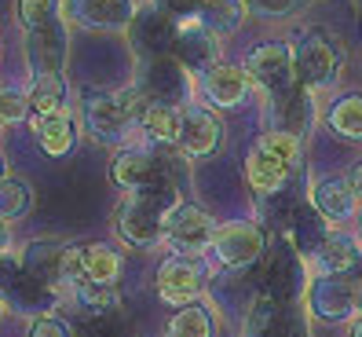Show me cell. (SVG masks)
I'll use <instances>...</instances> for the list:
<instances>
[{
    "label": "cell",
    "instance_id": "cell-33",
    "mask_svg": "<svg viewBox=\"0 0 362 337\" xmlns=\"http://www.w3.org/2000/svg\"><path fill=\"white\" fill-rule=\"evenodd\" d=\"M249 11H257L264 18H293V15H300L311 0H245Z\"/></svg>",
    "mask_w": 362,
    "mask_h": 337
},
{
    "label": "cell",
    "instance_id": "cell-28",
    "mask_svg": "<svg viewBox=\"0 0 362 337\" xmlns=\"http://www.w3.org/2000/svg\"><path fill=\"white\" fill-rule=\"evenodd\" d=\"M326 121L337 136L344 139H362V96H340L326 110Z\"/></svg>",
    "mask_w": 362,
    "mask_h": 337
},
{
    "label": "cell",
    "instance_id": "cell-6",
    "mask_svg": "<svg viewBox=\"0 0 362 337\" xmlns=\"http://www.w3.org/2000/svg\"><path fill=\"white\" fill-rule=\"evenodd\" d=\"M264 246H267V239L252 220H230V224L216 227L209 257L227 271H245L264 257Z\"/></svg>",
    "mask_w": 362,
    "mask_h": 337
},
{
    "label": "cell",
    "instance_id": "cell-5",
    "mask_svg": "<svg viewBox=\"0 0 362 337\" xmlns=\"http://www.w3.org/2000/svg\"><path fill=\"white\" fill-rule=\"evenodd\" d=\"M26 62H30V77L45 81V77H62L70 62V30H66V15L52 18V23L37 26L26 33Z\"/></svg>",
    "mask_w": 362,
    "mask_h": 337
},
{
    "label": "cell",
    "instance_id": "cell-1",
    "mask_svg": "<svg viewBox=\"0 0 362 337\" xmlns=\"http://www.w3.org/2000/svg\"><path fill=\"white\" fill-rule=\"evenodd\" d=\"M176 202L180 198L173 195V187H154V191L124 195V202L114 213L117 239L132 249H154L158 242H165V220H168Z\"/></svg>",
    "mask_w": 362,
    "mask_h": 337
},
{
    "label": "cell",
    "instance_id": "cell-11",
    "mask_svg": "<svg viewBox=\"0 0 362 337\" xmlns=\"http://www.w3.org/2000/svg\"><path fill=\"white\" fill-rule=\"evenodd\" d=\"M129 40L139 55V62L151 59H165L176 55V40H180V23L168 18L165 11H158L154 4H146L143 11H136L132 26H129Z\"/></svg>",
    "mask_w": 362,
    "mask_h": 337
},
{
    "label": "cell",
    "instance_id": "cell-18",
    "mask_svg": "<svg viewBox=\"0 0 362 337\" xmlns=\"http://www.w3.org/2000/svg\"><path fill=\"white\" fill-rule=\"evenodd\" d=\"M220 55V37L209 33L198 18H183L180 23V40H176V59L183 62L187 70H198V77L205 70L216 67Z\"/></svg>",
    "mask_w": 362,
    "mask_h": 337
},
{
    "label": "cell",
    "instance_id": "cell-31",
    "mask_svg": "<svg viewBox=\"0 0 362 337\" xmlns=\"http://www.w3.org/2000/svg\"><path fill=\"white\" fill-rule=\"evenodd\" d=\"M77 337H124V326L117 319V312H103V315H84Z\"/></svg>",
    "mask_w": 362,
    "mask_h": 337
},
{
    "label": "cell",
    "instance_id": "cell-34",
    "mask_svg": "<svg viewBox=\"0 0 362 337\" xmlns=\"http://www.w3.org/2000/svg\"><path fill=\"white\" fill-rule=\"evenodd\" d=\"M26 118H33L30 114V99L23 92H4V88H0V121H4V125H18Z\"/></svg>",
    "mask_w": 362,
    "mask_h": 337
},
{
    "label": "cell",
    "instance_id": "cell-42",
    "mask_svg": "<svg viewBox=\"0 0 362 337\" xmlns=\"http://www.w3.org/2000/svg\"><path fill=\"white\" fill-rule=\"evenodd\" d=\"M0 129H4V121H0Z\"/></svg>",
    "mask_w": 362,
    "mask_h": 337
},
{
    "label": "cell",
    "instance_id": "cell-24",
    "mask_svg": "<svg viewBox=\"0 0 362 337\" xmlns=\"http://www.w3.org/2000/svg\"><path fill=\"white\" fill-rule=\"evenodd\" d=\"M245 11H249L245 0H205L198 11V23L216 37H230L245 23Z\"/></svg>",
    "mask_w": 362,
    "mask_h": 337
},
{
    "label": "cell",
    "instance_id": "cell-9",
    "mask_svg": "<svg viewBox=\"0 0 362 337\" xmlns=\"http://www.w3.org/2000/svg\"><path fill=\"white\" fill-rule=\"evenodd\" d=\"M136 88L143 92L146 103H165V107H180L190 96V70L176 55H165V59H151V62H139V81Z\"/></svg>",
    "mask_w": 362,
    "mask_h": 337
},
{
    "label": "cell",
    "instance_id": "cell-20",
    "mask_svg": "<svg viewBox=\"0 0 362 337\" xmlns=\"http://www.w3.org/2000/svg\"><path fill=\"white\" fill-rule=\"evenodd\" d=\"M289 173H293V165H286L279 154H271L260 143L245 154V180L257 195H279L289 183Z\"/></svg>",
    "mask_w": 362,
    "mask_h": 337
},
{
    "label": "cell",
    "instance_id": "cell-4",
    "mask_svg": "<svg viewBox=\"0 0 362 337\" xmlns=\"http://www.w3.org/2000/svg\"><path fill=\"white\" fill-rule=\"evenodd\" d=\"M293 55H296V77H300V84L311 88V92L333 84L337 74H340V48H337V40L322 30H308V33L296 37Z\"/></svg>",
    "mask_w": 362,
    "mask_h": 337
},
{
    "label": "cell",
    "instance_id": "cell-15",
    "mask_svg": "<svg viewBox=\"0 0 362 337\" xmlns=\"http://www.w3.org/2000/svg\"><path fill=\"white\" fill-rule=\"evenodd\" d=\"M110 176L124 195L154 191V187H173L168 176H165V168H161V161H158V154H151L146 147H129V151H121L114 158Z\"/></svg>",
    "mask_w": 362,
    "mask_h": 337
},
{
    "label": "cell",
    "instance_id": "cell-19",
    "mask_svg": "<svg viewBox=\"0 0 362 337\" xmlns=\"http://www.w3.org/2000/svg\"><path fill=\"white\" fill-rule=\"evenodd\" d=\"M311 205L318 209V217H322L326 224H344L355 217V191H351V183L348 180H340V176H322V180H315L311 183Z\"/></svg>",
    "mask_w": 362,
    "mask_h": 337
},
{
    "label": "cell",
    "instance_id": "cell-7",
    "mask_svg": "<svg viewBox=\"0 0 362 337\" xmlns=\"http://www.w3.org/2000/svg\"><path fill=\"white\" fill-rule=\"evenodd\" d=\"M70 253H74V246L59 242V239H33L18 253V268H23V275H30L40 286H48L52 293H59V290L74 286L70 282Z\"/></svg>",
    "mask_w": 362,
    "mask_h": 337
},
{
    "label": "cell",
    "instance_id": "cell-2",
    "mask_svg": "<svg viewBox=\"0 0 362 337\" xmlns=\"http://www.w3.org/2000/svg\"><path fill=\"white\" fill-rule=\"evenodd\" d=\"M143 107L146 99L136 84L121 92H92L81 103V125L99 143H129V136L139 129Z\"/></svg>",
    "mask_w": 362,
    "mask_h": 337
},
{
    "label": "cell",
    "instance_id": "cell-26",
    "mask_svg": "<svg viewBox=\"0 0 362 337\" xmlns=\"http://www.w3.org/2000/svg\"><path fill=\"white\" fill-rule=\"evenodd\" d=\"M84 279L95 286H114L121 279V253L106 242L84 246Z\"/></svg>",
    "mask_w": 362,
    "mask_h": 337
},
{
    "label": "cell",
    "instance_id": "cell-37",
    "mask_svg": "<svg viewBox=\"0 0 362 337\" xmlns=\"http://www.w3.org/2000/svg\"><path fill=\"white\" fill-rule=\"evenodd\" d=\"M348 183H351L355 198H362V161H355V165H351V173H348Z\"/></svg>",
    "mask_w": 362,
    "mask_h": 337
},
{
    "label": "cell",
    "instance_id": "cell-12",
    "mask_svg": "<svg viewBox=\"0 0 362 337\" xmlns=\"http://www.w3.org/2000/svg\"><path fill=\"white\" fill-rule=\"evenodd\" d=\"M264 125H267V132H286V136L304 139L315 125V92L296 84V88L282 96H271L267 110H264Z\"/></svg>",
    "mask_w": 362,
    "mask_h": 337
},
{
    "label": "cell",
    "instance_id": "cell-29",
    "mask_svg": "<svg viewBox=\"0 0 362 337\" xmlns=\"http://www.w3.org/2000/svg\"><path fill=\"white\" fill-rule=\"evenodd\" d=\"M165 337H212V312L202 304L176 308V315L168 319Z\"/></svg>",
    "mask_w": 362,
    "mask_h": 337
},
{
    "label": "cell",
    "instance_id": "cell-23",
    "mask_svg": "<svg viewBox=\"0 0 362 337\" xmlns=\"http://www.w3.org/2000/svg\"><path fill=\"white\" fill-rule=\"evenodd\" d=\"M180 125H183V110L180 107H165V103H146L139 114V132L151 143H180Z\"/></svg>",
    "mask_w": 362,
    "mask_h": 337
},
{
    "label": "cell",
    "instance_id": "cell-38",
    "mask_svg": "<svg viewBox=\"0 0 362 337\" xmlns=\"http://www.w3.org/2000/svg\"><path fill=\"white\" fill-rule=\"evenodd\" d=\"M0 180H8V158H4V151H0Z\"/></svg>",
    "mask_w": 362,
    "mask_h": 337
},
{
    "label": "cell",
    "instance_id": "cell-35",
    "mask_svg": "<svg viewBox=\"0 0 362 337\" xmlns=\"http://www.w3.org/2000/svg\"><path fill=\"white\" fill-rule=\"evenodd\" d=\"M26 337H74V330L66 326V319H59L55 312H40V315H33Z\"/></svg>",
    "mask_w": 362,
    "mask_h": 337
},
{
    "label": "cell",
    "instance_id": "cell-8",
    "mask_svg": "<svg viewBox=\"0 0 362 337\" xmlns=\"http://www.w3.org/2000/svg\"><path fill=\"white\" fill-rule=\"evenodd\" d=\"M212 239H216V224L194 202H176L173 213L165 220V242H173V249L180 257H202V253L212 249Z\"/></svg>",
    "mask_w": 362,
    "mask_h": 337
},
{
    "label": "cell",
    "instance_id": "cell-22",
    "mask_svg": "<svg viewBox=\"0 0 362 337\" xmlns=\"http://www.w3.org/2000/svg\"><path fill=\"white\" fill-rule=\"evenodd\" d=\"M358 257H362V246H358V239H351V235H326L322 242H318V249H315V268L322 271V275H348V271L358 264Z\"/></svg>",
    "mask_w": 362,
    "mask_h": 337
},
{
    "label": "cell",
    "instance_id": "cell-16",
    "mask_svg": "<svg viewBox=\"0 0 362 337\" xmlns=\"http://www.w3.org/2000/svg\"><path fill=\"white\" fill-rule=\"evenodd\" d=\"M198 88H202V96L212 103V107L230 110V107H242V103L249 99L252 77H249L245 67H238V62H216L212 70H205L198 77Z\"/></svg>",
    "mask_w": 362,
    "mask_h": 337
},
{
    "label": "cell",
    "instance_id": "cell-14",
    "mask_svg": "<svg viewBox=\"0 0 362 337\" xmlns=\"http://www.w3.org/2000/svg\"><path fill=\"white\" fill-rule=\"evenodd\" d=\"M62 15L84 30L129 33L132 18H136V0H66Z\"/></svg>",
    "mask_w": 362,
    "mask_h": 337
},
{
    "label": "cell",
    "instance_id": "cell-21",
    "mask_svg": "<svg viewBox=\"0 0 362 337\" xmlns=\"http://www.w3.org/2000/svg\"><path fill=\"white\" fill-rule=\"evenodd\" d=\"M33 132H37V143L40 151H45L48 158H66L74 147H77V132H81V121L62 110L55 118H45V121H33Z\"/></svg>",
    "mask_w": 362,
    "mask_h": 337
},
{
    "label": "cell",
    "instance_id": "cell-3",
    "mask_svg": "<svg viewBox=\"0 0 362 337\" xmlns=\"http://www.w3.org/2000/svg\"><path fill=\"white\" fill-rule=\"evenodd\" d=\"M242 67L249 70L252 84H260V88L271 96H282L289 88H296L300 84V77H296V55H293V45H286V40H264V45H257Z\"/></svg>",
    "mask_w": 362,
    "mask_h": 337
},
{
    "label": "cell",
    "instance_id": "cell-41",
    "mask_svg": "<svg viewBox=\"0 0 362 337\" xmlns=\"http://www.w3.org/2000/svg\"><path fill=\"white\" fill-rule=\"evenodd\" d=\"M358 242H362V217H358Z\"/></svg>",
    "mask_w": 362,
    "mask_h": 337
},
{
    "label": "cell",
    "instance_id": "cell-30",
    "mask_svg": "<svg viewBox=\"0 0 362 337\" xmlns=\"http://www.w3.org/2000/svg\"><path fill=\"white\" fill-rule=\"evenodd\" d=\"M59 15H62V0H18V23H23L26 33L52 23Z\"/></svg>",
    "mask_w": 362,
    "mask_h": 337
},
{
    "label": "cell",
    "instance_id": "cell-39",
    "mask_svg": "<svg viewBox=\"0 0 362 337\" xmlns=\"http://www.w3.org/2000/svg\"><path fill=\"white\" fill-rule=\"evenodd\" d=\"M351 337H362V319H355V323H351Z\"/></svg>",
    "mask_w": 362,
    "mask_h": 337
},
{
    "label": "cell",
    "instance_id": "cell-13",
    "mask_svg": "<svg viewBox=\"0 0 362 337\" xmlns=\"http://www.w3.org/2000/svg\"><path fill=\"white\" fill-rule=\"evenodd\" d=\"M205 293V268L194 257H168L158 268V297L187 308V304H198V297Z\"/></svg>",
    "mask_w": 362,
    "mask_h": 337
},
{
    "label": "cell",
    "instance_id": "cell-27",
    "mask_svg": "<svg viewBox=\"0 0 362 337\" xmlns=\"http://www.w3.org/2000/svg\"><path fill=\"white\" fill-rule=\"evenodd\" d=\"M33 209V187L18 176L0 180V224H15Z\"/></svg>",
    "mask_w": 362,
    "mask_h": 337
},
{
    "label": "cell",
    "instance_id": "cell-36",
    "mask_svg": "<svg viewBox=\"0 0 362 337\" xmlns=\"http://www.w3.org/2000/svg\"><path fill=\"white\" fill-rule=\"evenodd\" d=\"M151 4H154L158 11H165L168 18L183 23V18H198V11H202L205 0H151Z\"/></svg>",
    "mask_w": 362,
    "mask_h": 337
},
{
    "label": "cell",
    "instance_id": "cell-32",
    "mask_svg": "<svg viewBox=\"0 0 362 337\" xmlns=\"http://www.w3.org/2000/svg\"><path fill=\"white\" fill-rule=\"evenodd\" d=\"M257 143L267 147L271 154H279L286 165H293V168L300 165V154H304V151H300V139H296V136H286V132H264Z\"/></svg>",
    "mask_w": 362,
    "mask_h": 337
},
{
    "label": "cell",
    "instance_id": "cell-10",
    "mask_svg": "<svg viewBox=\"0 0 362 337\" xmlns=\"http://www.w3.org/2000/svg\"><path fill=\"white\" fill-rule=\"evenodd\" d=\"M308 312L322 323H348L362 312V290L344 275H318L308 286Z\"/></svg>",
    "mask_w": 362,
    "mask_h": 337
},
{
    "label": "cell",
    "instance_id": "cell-25",
    "mask_svg": "<svg viewBox=\"0 0 362 337\" xmlns=\"http://www.w3.org/2000/svg\"><path fill=\"white\" fill-rule=\"evenodd\" d=\"M30 114L33 121H45L66 110V77H45V81H33L30 84Z\"/></svg>",
    "mask_w": 362,
    "mask_h": 337
},
{
    "label": "cell",
    "instance_id": "cell-17",
    "mask_svg": "<svg viewBox=\"0 0 362 337\" xmlns=\"http://www.w3.org/2000/svg\"><path fill=\"white\" fill-rule=\"evenodd\" d=\"M176 147L187 158H212L223 147V121L209 107H183V125H180Z\"/></svg>",
    "mask_w": 362,
    "mask_h": 337
},
{
    "label": "cell",
    "instance_id": "cell-40",
    "mask_svg": "<svg viewBox=\"0 0 362 337\" xmlns=\"http://www.w3.org/2000/svg\"><path fill=\"white\" fill-rule=\"evenodd\" d=\"M4 312H8V304H4V301H0V323H4Z\"/></svg>",
    "mask_w": 362,
    "mask_h": 337
}]
</instances>
